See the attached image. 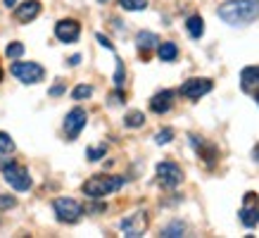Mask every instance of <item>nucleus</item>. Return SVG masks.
<instances>
[{
	"mask_svg": "<svg viewBox=\"0 0 259 238\" xmlns=\"http://www.w3.org/2000/svg\"><path fill=\"white\" fill-rule=\"evenodd\" d=\"M219 17L231 26H245L259 17V0H231L219 8Z\"/></svg>",
	"mask_w": 259,
	"mask_h": 238,
	"instance_id": "nucleus-1",
	"label": "nucleus"
},
{
	"mask_svg": "<svg viewBox=\"0 0 259 238\" xmlns=\"http://www.w3.org/2000/svg\"><path fill=\"white\" fill-rule=\"evenodd\" d=\"M124 186V176H114V174H100V176H91L81 190H83V195L93 200H100L105 195H110L114 190H119Z\"/></svg>",
	"mask_w": 259,
	"mask_h": 238,
	"instance_id": "nucleus-2",
	"label": "nucleus"
},
{
	"mask_svg": "<svg viewBox=\"0 0 259 238\" xmlns=\"http://www.w3.org/2000/svg\"><path fill=\"white\" fill-rule=\"evenodd\" d=\"M3 176H5V181H8L15 190H19V193L31 188L29 169L22 167L19 162H15V160H3Z\"/></svg>",
	"mask_w": 259,
	"mask_h": 238,
	"instance_id": "nucleus-3",
	"label": "nucleus"
},
{
	"mask_svg": "<svg viewBox=\"0 0 259 238\" xmlns=\"http://www.w3.org/2000/svg\"><path fill=\"white\" fill-rule=\"evenodd\" d=\"M53 210H55L57 219L64 224H76L81 219V214H83L81 203L74 198H57L55 203H53Z\"/></svg>",
	"mask_w": 259,
	"mask_h": 238,
	"instance_id": "nucleus-4",
	"label": "nucleus"
},
{
	"mask_svg": "<svg viewBox=\"0 0 259 238\" xmlns=\"http://www.w3.org/2000/svg\"><path fill=\"white\" fill-rule=\"evenodd\" d=\"M10 74L15 79H19L22 84H38L46 76V69L36 62H15L10 67Z\"/></svg>",
	"mask_w": 259,
	"mask_h": 238,
	"instance_id": "nucleus-5",
	"label": "nucleus"
},
{
	"mask_svg": "<svg viewBox=\"0 0 259 238\" xmlns=\"http://www.w3.org/2000/svg\"><path fill=\"white\" fill-rule=\"evenodd\" d=\"M157 181L164 186V188H176L181 181H183V172L181 167L171 160H164L157 165Z\"/></svg>",
	"mask_w": 259,
	"mask_h": 238,
	"instance_id": "nucleus-6",
	"label": "nucleus"
},
{
	"mask_svg": "<svg viewBox=\"0 0 259 238\" xmlns=\"http://www.w3.org/2000/svg\"><path fill=\"white\" fill-rule=\"evenodd\" d=\"M121 231H124V236L128 238H138L143 236L145 231H148V212H143V210H138V212L128 214L126 219H121Z\"/></svg>",
	"mask_w": 259,
	"mask_h": 238,
	"instance_id": "nucleus-7",
	"label": "nucleus"
},
{
	"mask_svg": "<svg viewBox=\"0 0 259 238\" xmlns=\"http://www.w3.org/2000/svg\"><path fill=\"white\" fill-rule=\"evenodd\" d=\"M86 110H81V107H74V110L64 117V134H67V138L69 141H76L79 138V134L83 131V127H86Z\"/></svg>",
	"mask_w": 259,
	"mask_h": 238,
	"instance_id": "nucleus-8",
	"label": "nucleus"
},
{
	"mask_svg": "<svg viewBox=\"0 0 259 238\" xmlns=\"http://www.w3.org/2000/svg\"><path fill=\"white\" fill-rule=\"evenodd\" d=\"M214 88V84L209 79H188L183 86L179 88V93L183 95V98H190V100H197V98H202V95H207L209 91Z\"/></svg>",
	"mask_w": 259,
	"mask_h": 238,
	"instance_id": "nucleus-9",
	"label": "nucleus"
},
{
	"mask_svg": "<svg viewBox=\"0 0 259 238\" xmlns=\"http://www.w3.org/2000/svg\"><path fill=\"white\" fill-rule=\"evenodd\" d=\"M240 222L247 229H254L259 224V205H257V195L254 193H245V205L240 210Z\"/></svg>",
	"mask_w": 259,
	"mask_h": 238,
	"instance_id": "nucleus-10",
	"label": "nucleus"
},
{
	"mask_svg": "<svg viewBox=\"0 0 259 238\" xmlns=\"http://www.w3.org/2000/svg\"><path fill=\"white\" fill-rule=\"evenodd\" d=\"M55 36L62 43H74L81 36V24L76 19H62L55 24Z\"/></svg>",
	"mask_w": 259,
	"mask_h": 238,
	"instance_id": "nucleus-11",
	"label": "nucleus"
},
{
	"mask_svg": "<svg viewBox=\"0 0 259 238\" xmlns=\"http://www.w3.org/2000/svg\"><path fill=\"white\" fill-rule=\"evenodd\" d=\"M38 15H40V3L38 0H26V3H22V5L15 10V19L17 22H22V24L33 22Z\"/></svg>",
	"mask_w": 259,
	"mask_h": 238,
	"instance_id": "nucleus-12",
	"label": "nucleus"
},
{
	"mask_svg": "<svg viewBox=\"0 0 259 238\" xmlns=\"http://www.w3.org/2000/svg\"><path fill=\"white\" fill-rule=\"evenodd\" d=\"M171 105H174V91H159V93L152 95L150 110L155 112V114H166V112L171 110Z\"/></svg>",
	"mask_w": 259,
	"mask_h": 238,
	"instance_id": "nucleus-13",
	"label": "nucleus"
},
{
	"mask_svg": "<svg viewBox=\"0 0 259 238\" xmlns=\"http://www.w3.org/2000/svg\"><path fill=\"white\" fill-rule=\"evenodd\" d=\"M240 88L245 93H257L259 91V67H245L240 71Z\"/></svg>",
	"mask_w": 259,
	"mask_h": 238,
	"instance_id": "nucleus-14",
	"label": "nucleus"
},
{
	"mask_svg": "<svg viewBox=\"0 0 259 238\" xmlns=\"http://www.w3.org/2000/svg\"><path fill=\"white\" fill-rule=\"evenodd\" d=\"M157 43H159V38L155 36V33H150V31H141L138 36H136V46H138V50H141L145 57L150 55V50H155Z\"/></svg>",
	"mask_w": 259,
	"mask_h": 238,
	"instance_id": "nucleus-15",
	"label": "nucleus"
},
{
	"mask_svg": "<svg viewBox=\"0 0 259 238\" xmlns=\"http://www.w3.org/2000/svg\"><path fill=\"white\" fill-rule=\"evenodd\" d=\"M190 143L195 145V150L200 152V157H204V162H207V165H212L214 157H217V148H214V145H207L202 138L197 141V136H190Z\"/></svg>",
	"mask_w": 259,
	"mask_h": 238,
	"instance_id": "nucleus-16",
	"label": "nucleus"
},
{
	"mask_svg": "<svg viewBox=\"0 0 259 238\" xmlns=\"http://www.w3.org/2000/svg\"><path fill=\"white\" fill-rule=\"evenodd\" d=\"M157 55L162 62H171V60H176L179 57V46L176 43H171V41H166V43H159L157 46Z\"/></svg>",
	"mask_w": 259,
	"mask_h": 238,
	"instance_id": "nucleus-17",
	"label": "nucleus"
},
{
	"mask_svg": "<svg viewBox=\"0 0 259 238\" xmlns=\"http://www.w3.org/2000/svg\"><path fill=\"white\" fill-rule=\"evenodd\" d=\"M186 29H188V33L193 36V38H200L204 33V19L200 15H193L188 17V22H186Z\"/></svg>",
	"mask_w": 259,
	"mask_h": 238,
	"instance_id": "nucleus-18",
	"label": "nucleus"
},
{
	"mask_svg": "<svg viewBox=\"0 0 259 238\" xmlns=\"http://www.w3.org/2000/svg\"><path fill=\"white\" fill-rule=\"evenodd\" d=\"M143 122H145L143 112H128V114H126V119H124V124H126L128 129H138V127H143Z\"/></svg>",
	"mask_w": 259,
	"mask_h": 238,
	"instance_id": "nucleus-19",
	"label": "nucleus"
},
{
	"mask_svg": "<svg viewBox=\"0 0 259 238\" xmlns=\"http://www.w3.org/2000/svg\"><path fill=\"white\" fill-rule=\"evenodd\" d=\"M119 5L128 12H138V10H145L148 8V0H119Z\"/></svg>",
	"mask_w": 259,
	"mask_h": 238,
	"instance_id": "nucleus-20",
	"label": "nucleus"
},
{
	"mask_svg": "<svg viewBox=\"0 0 259 238\" xmlns=\"http://www.w3.org/2000/svg\"><path fill=\"white\" fill-rule=\"evenodd\" d=\"M71 95H74V100H83V98H91V95H93V86H88V84H81V86H76L74 91H71Z\"/></svg>",
	"mask_w": 259,
	"mask_h": 238,
	"instance_id": "nucleus-21",
	"label": "nucleus"
},
{
	"mask_svg": "<svg viewBox=\"0 0 259 238\" xmlns=\"http://www.w3.org/2000/svg\"><path fill=\"white\" fill-rule=\"evenodd\" d=\"M124 79H126V71H124V62L117 57V69H114V86L121 91V86H124Z\"/></svg>",
	"mask_w": 259,
	"mask_h": 238,
	"instance_id": "nucleus-22",
	"label": "nucleus"
},
{
	"mask_svg": "<svg viewBox=\"0 0 259 238\" xmlns=\"http://www.w3.org/2000/svg\"><path fill=\"white\" fill-rule=\"evenodd\" d=\"M12 150H15V141L5 131H0V152H12Z\"/></svg>",
	"mask_w": 259,
	"mask_h": 238,
	"instance_id": "nucleus-23",
	"label": "nucleus"
},
{
	"mask_svg": "<svg viewBox=\"0 0 259 238\" xmlns=\"http://www.w3.org/2000/svg\"><path fill=\"white\" fill-rule=\"evenodd\" d=\"M5 55L8 57H22L24 55V43H10L8 48H5Z\"/></svg>",
	"mask_w": 259,
	"mask_h": 238,
	"instance_id": "nucleus-24",
	"label": "nucleus"
},
{
	"mask_svg": "<svg viewBox=\"0 0 259 238\" xmlns=\"http://www.w3.org/2000/svg\"><path fill=\"white\" fill-rule=\"evenodd\" d=\"M105 152H107V148H105V145H98V148H88L86 155H88V160H91V162H95V160L105 157Z\"/></svg>",
	"mask_w": 259,
	"mask_h": 238,
	"instance_id": "nucleus-25",
	"label": "nucleus"
},
{
	"mask_svg": "<svg viewBox=\"0 0 259 238\" xmlns=\"http://www.w3.org/2000/svg\"><path fill=\"white\" fill-rule=\"evenodd\" d=\"M174 138V129H162L157 136H155V141L159 143V145H166V143H171Z\"/></svg>",
	"mask_w": 259,
	"mask_h": 238,
	"instance_id": "nucleus-26",
	"label": "nucleus"
},
{
	"mask_svg": "<svg viewBox=\"0 0 259 238\" xmlns=\"http://www.w3.org/2000/svg\"><path fill=\"white\" fill-rule=\"evenodd\" d=\"M162 236H183V224H171V226H166L164 231H162Z\"/></svg>",
	"mask_w": 259,
	"mask_h": 238,
	"instance_id": "nucleus-27",
	"label": "nucleus"
},
{
	"mask_svg": "<svg viewBox=\"0 0 259 238\" xmlns=\"http://www.w3.org/2000/svg\"><path fill=\"white\" fill-rule=\"evenodd\" d=\"M15 205H17L15 198H10V195H0V207H3V210H8V207H15Z\"/></svg>",
	"mask_w": 259,
	"mask_h": 238,
	"instance_id": "nucleus-28",
	"label": "nucleus"
},
{
	"mask_svg": "<svg viewBox=\"0 0 259 238\" xmlns=\"http://www.w3.org/2000/svg\"><path fill=\"white\" fill-rule=\"evenodd\" d=\"M95 38L100 41V46H105V48H107V50H114V46H112V43H110V38H107V36H102V33H98Z\"/></svg>",
	"mask_w": 259,
	"mask_h": 238,
	"instance_id": "nucleus-29",
	"label": "nucleus"
},
{
	"mask_svg": "<svg viewBox=\"0 0 259 238\" xmlns=\"http://www.w3.org/2000/svg\"><path fill=\"white\" fill-rule=\"evenodd\" d=\"M64 93V84H57V86L50 88V95H62Z\"/></svg>",
	"mask_w": 259,
	"mask_h": 238,
	"instance_id": "nucleus-30",
	"label": "nucleus"
},
{
	"mask_svg": "<svg viewBox=\"0 0 259 238\" xmlns=\"http://www.w3.org/2000/svg\"><path fill=\"white\" fill-rule=\"evenodd\" d=\"M79 62H81V55H71L69 57V64H71V67H76Z\"/></svg>",
	"mask_w": 259,
	"mask_h": 238,
	"instance_id": "nucleus-31",
	"label": "nucleus"
},
{
	"mask_svg": "<svg viewBox=\"0 0 259 238\" xmlns=\"http://www.w3.org/2000/svg\"><path fill=\"white\" fill-rule=\"evenodd\" d=\"M17 0H5V8H15Z\"/></svg>",
	"mask_w": 259,
	"mask_h": 238,
	"instance_id": "nucleus-32",
	"label": "nucleus"
},
{
	"mask_svg": "<svg viewBox=\"0 0 259 238\" xmlns=\"http://www.w3.org/2000/svg\"><path fill=\"white\" fill-rule=\"evenodd\" d=\"M254 160L259 162V143H257V148H254Z\"/></svg>",
	"mask_w": 259,
	"mask_h": 238,
	"instance_id": "nucleus-33",
	"label": "nucleus"
},
{
	"mask_svg": "<svg viewBox=\"0 0 259 238\" xmlns=\"http://www.w3.org/2000/svg\"><path fill=\"white\" fill-rule=\"evenodd\" d=\"M254 98H257V105H259V91H257V93H254Z\"/></svg>",
	"mask_w": 259,
	"mask_h": 238,
	"instance_id": "nucleus-34",
	"label": "nucleus"
},
{
	"mask_svg": "<svg viewBox=\"0 0 259 238\" xmlns=\"http://www.w3.org/2000/svg\"><path fill=\"white\" fill-rule=\"evenodd\" d=\"M0 81H3V69H0Z\"/></svg>",
	"mask_w": 259,
	"mask_h": 238,
	"instance_id": "nucleus-35",
	"label": "nucleus"
},
{
	"mask_svg": "<svg viewBox=\"0 0 259 238\" xmlns=\"http://www.w3.org/2000/svg\"><path fill=\"white\" fill-rule=\"evenodd\" d=\"M100 3H107V0H100Z\"/></svg>",
	"mask_w": 259,
	"mask_h": 238,
	"instance_id": "nucleus-36",
	"label": "nucleus"
}]
</instances>
